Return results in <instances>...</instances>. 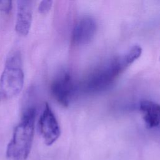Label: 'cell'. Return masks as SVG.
I'll list each match as a JSON object with an SVG mask.
<instances>
[{"label":"cell","mask_w":160,"mask_h":160,"mask_svg":"<svg viewBox=\"0 0 160 160\" xmlns=\"http://www.w3.org/2000/svg\"><path fill=\"white\" fill-rule=\"evenodd\" d=\"M36 114L34 107L24 111L7 146L6 157L9 160H26L28 158L34 138Z\"/></svg>","instance_id":"obj_1"},{"label":"cell","mask_w":160,"mask_h":160,"mask_svg":"<svg viewBox=\"0 0 160 160\" xmlns=\"http://www.w3.org/2000/svg\"><path fill=\"white\" fill-rule=\"evenodd\" d=\"M134 61L128 52L112 59L88 75L82 84V89L89 93L106 90L113 84L118 76Z\"/></svg>","instance_id":"obj_2"},{"label":"cell","mask_w":160,"mask_h":160,"mask_svg":"<svg viewBox=\"0 0 160 160\" xmlns=\"http://www.w3.org/2000/svg\"><path fill=\"white\" fill-rule=\"evenodd\" d=\"M24 74L19 52L11 53L6 59L0 76V102L18 95L23 88Z\"/></svg>","instance_id":"obj_3"},{"label":"cell","mask_w":160,"mask_h":160,"mask_svg":"<svg viewBox=\"0 0 160 160\" xmlns=\"http://www.w3.org/2000/svg\"><path fill=\"white\" fill-rule=\"evenodd\" d=\"M50 90L54 98L60 104L67 107L77 91V86L70 73L62 72L52 81Z\"/></svg>","instance_id":"obj_4"},{"label":"cell","mask_w":160,"mask_h":160,"mask_svg":"<svg viewBox=\"0 0 160 160\" xmlns=\"http://www.w3.org/2000/svg\"><path fill=\"white\" fill-rule=\"evenodd\" d=\"M39 129L45 144L48 146L52 145L60 136L61 130L58 122L48 103L45 104L39 118Z\"/></svg>","instance_id":"obj_5"},{"label":"cell","mask_w":160,"mask_h":160,"mask_svg":"<svg viewBox=\"0 0 160 160\" xmlns=\"http://www.w3.org/2000/svg\"><path fill=\"white\" fill-rule=\"evenodd\" d=\"M32 19V1H17V14L15 30L21 36H27L30 31Z\"/></svg>","instance_id":"obj_6"},{"label":"cell","mask_w":160,"mask_h":160,"mask_svg":"<svg viewBox=\"0 0 160 160\" xmlns=\"http://www.w3.org/2000/svg\"><path fill=\"white\" fill-rule=\"evenodd\" d=\"M96 31V21L90 17L83 18L73 29L72 41L77 45L86 44L92 40Z\"/></svg>","instance_id":"obj_7"},{"label":"cell","mask_w":160,"mask_h":160,"mask_svg":"<svg viewBox=\"0 0 160 160\" xmlns=\"http://www.w3.org/2000/svg\"><path fill=\"white\" fill-rule=\"evenodd\" d=\"M139 109L143 115V119L149 128L158 127L160 124V105L149 100L142 101Z\"/></svg>","instance_id":"obj_8"},{"label":"cell","mask_w":160,"mask_h":160,"mask_svg":"<svg viewBox=\"0 0 160 160\" xmlns=\"http://www.w3.org/2000/svg\"><path fill=\"white\" fill-rule=\"evenodd\" d=\"M52 1H42L38 6V11L41 14H46L49 11L52 7Z\"/></svg>","instance_id":"obj_9"},{"label":"cell","mask_w":160,"mask_h":160,"mask_svg":"<svg viewBox=\"0 0 160 160\" xmlns=\"http://www.w3.org/2000/svg\"><path fill=\"white\" fill-rule=\"evenodd\" d=\"M12 8V3L11 1L9 0H4L0 1V11L5 13L8 14L10 12Z\"/></svg>","instance_id":"obj_10"},{"label":"cell","mask_w":160,"mask_h":160,"mask_svg":"<svg viewBox=\"0 0 160 160\" xmlns=\"http://www.w3.org/2000/svg\"><path fill=\"white\" fill-rule=\"evenodd\" d=\"M158 128H159V131H160V124L158 126Z\"/></svg>","instance_id":"obj_11"}]
</instances>
